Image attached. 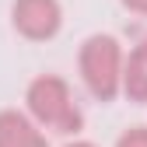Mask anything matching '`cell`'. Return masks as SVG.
Instances as JSON below:
<instances>
[{
  "label": "cell",
  "instance_id": "cell-1",
  "mask_svg": "<svg viewBox=\"0 0 147 147\" xmlns=\"http://www.w3.org/2000/svg\"><path fill=\"white\" fill-rule=\"evenodd\" d=\"M25 112L53 137H77L84 130V109L60 74H39L25 88Z\"/></svg>",
  "mask_w": 147,
  "mask_h": 147
},
{
  "label": "cell",
  "instance_id": "cell-2",
  "mask_svg": "<svg viewBox=\"0 0 147 147\" xmlns=\"http://www.w3.org/2000/svg\"><path fill=\"white\" fill-rule=\"evenodd\" d=\"M123 63H126V46L112 32H91L77 46V74L84 91L95 102L109 105L119 98V81H123Z\"/></svg>",
  "mask_w": 147,
  "mask_h": 147
},
{
  "label": "cell",
  "instance_id": "cell-3",
  "mask_svg": "<svg viewBox=\"0 0 147 147\" xmlns=\"http://www.w3.org/2000/svg\"><path fill=\"white\" fill-rule=\"evenodd\" d=\"M11 28L25 42H49L63 28L60 0H11Z\"/></svg>",
  "mask_w": 147,
  "mask_h": 147
},
{
  "label": "cell",
  "instance_id": "cell-4",
  "mask_svg": "<svg viewBox=\"0 0 147 147\" xmlns=\"http://www.w3.org/2000/svg\"><path fill=\"white\" fill-rule=\"evenodd\" d=\"M0 147H49V133L25 109H0Z\"/></svg>",
  "mask_w": 147,
  "mask_h": 147
},
{
  "label": "cell",
  "instance_id": "cell-5",
  "mask_svg": "<svg viewBox=\"0 0 147 147\" xmlns=\"http://www.w3.org/2000/svg\"><path fill=\"white\" fill-rule=\"evenodd\" d=\"M119 95H126L133 105H147V63L133 60L126 53L123 63V81H119Z\"/></svg>",
  "mask_w": 147,
  "mask_h": 147
},
{
  "label": "cell",
  "instance_id": "cell-6",
  "mask_svg": "<svg viewBox=\"0 0 147 147\" xmlns=\"http://www.w3.org/2000/svg\"><path fill=\"white\" fill-rule=\"evenodd\" d=\"M112 147H147V126L137 123V126H126V130L116 137Z\"/></svg>",
  "mask_w": 147,
  "mask_h": 147
},
{
  "label": "cell",
  "instance_id": "cell-7",
  "mask_svg": "<svg viewBox=\"0 0 147 147\" xmlns=\"http://www.w3.org/2000/svg\"><path fill=\"white\" fill-rule=\"evenodd\" d=\"M126 53H130L133 60H140V63H147V28H144V32H137V39L130 42V49H126Z\"/></svg>",
  "mask_w": 147,
  "mask_h": 147
},
{
  "label": "cell",
  "instance_id": "cell-8",
  "mask_svg": "<svg viewBox=\"0 0 147 147\" xmlns=\"http://www.w3.org/2000/svg\"><path fill=\"white\" fill-rule=\"evenodd\" d=\"M119 4L130 14H137V18H147V0H119Z\"/></svg>",
  "mask_w": 147,
  "mask_h": 147
},
{
  "label": "cell",
  "instance_id": "cell-9",
  "mask_svg": "<svg viewBox=\"0 0 147 147\" xmlns=\"http://www.w3.org/2000/svg\"><path fill=\"white\" fill-rule=\"evenodd\" d=\"M60 147H98L95 140H84V137H63Z\"/></svg>",
  "mask_w": 147,
  "mask_h": 147
}]
</instances>
